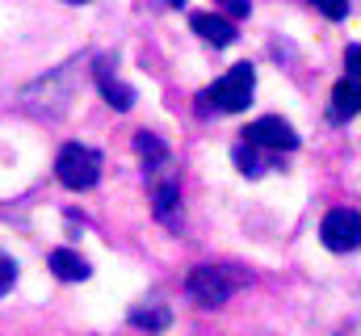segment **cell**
<instances>
[{
	"label": "cell",
	"instance_id": "7c38bea8",
	"mask_svg": "<svg viewBox=\"0 0 361 336\" xmlns=\"http://www.w3.org/2000/svg\"><path fill=\"white\" fill-rule=\"evenodd\" d=\"M135 152L143 156V164L147 168H164L169 164V148H164V139H160L156 131H139V135H135Z\"/></svg>",
	"mask_w": 361,
	"mask_h": 336
},
{
	"label": "cell",
	"instance_id": "7a4b0ae2",
	"mask_svg": "<svg viewBox=\"0 0 361 336\" xmlns=\"http://www.w3.org/2000/svg\"><path fill=\"white\" fill-rule=\"evenodd\" d=\"M252 88H257V72H252V64H235L223 80H214L206 92H202V109H214V114H240V109H248Z\"/></svg>",
	"mask_w": 361,
	"mask_h": 336
},
{
	"label": "cell",
	"instance_id": "9a60e30c",
	"mask_svg": "<svg viewBox=\"0 0 361 336\" xmlns=\"http://www.w3.org/2000/svg\"><path fill=\"white\" fill-rule=\"evenodd\" d=\"M13 282H17V265H13L8 256H0V299L13 290Z\"/></svg>",
	"mask_w": 361,
	"mask_h": 336
},
{
	"label": "cell",
	"instance_id": "ac0fdd59",
	"mask_svg": "<svg viewBox=\"0 0 361 336\" xmlns=\"http://www.w3.org/2000/svg\"><path fill=\"white\" fill-rule=\"evenodd\" d=\"M324 13H328V17H332V21H341V17H345V13H349V4H324Z\"/></svg>",
	"mask_w": 361,
	"mask_h": 336
},
{
	"label": "cell",
	"instance_id": "5bb4252c",
	"mask_svg": "<svg viewBox=\"0 0 361 336\" xmlns=\"http://www.w3.org/2000/svg\"><path fill=\"white\" fill-rule=\"evenodd\" d=\"M231 156H235V168H240L244 176H261V172H265V160L257 156V148H252V143H240Z\"/></svg>",
	"mask_w": 361,
	"mask_h": 336
},
{
	"label": "cell",
	"instance_id": "30bf717a",
	"mask_svg": "<svg viewBox=\"0 0 361 336\" xmlns=\"http://www.w3.org/2000/svg\"><path fill=\"white\" fill-rule=\"evenodd\" d=\"M51 269H55L59 282H85V277L92 273L89 260H85L80 252H72V248H55L51 252Z\"/></svg>",
	"mask_w": 361,
	"mask_h": 336
},
{
	"label": "cell",
	"instance_id": "ba28073f",
	"mask_svg": "<svg viewBox=\"0 0 361 336\" xmlns=\"http://www.w3.org/2000/svg\"><path fill=\"white\" fill-rule=\"evenodd\" d=\"M361 114V80H345L332 88V101H328V122L332 126H345Z\"/></svg>",
	"mask_w": 361,
	"mask_h": 336
},
{
	"label": "cell",
	"instance_id": "3957f363",
	"mask_svg": "<svg viewBox=\"0 0 361 336\" xmlns=\"http://www.w3.org/2000/svg\"><path fill=\"white\" fill-rule=\"evenodd\" d=\"M55 176H59V185L85 193L101 181V152L89 143H63L55 156Z\"/></svg>",
	"mask_w": 361,
	"mask_h": 336
},
{
	"label": "cell",
	"instance_id": "5b68a950",
	"mask_svg": "<svg viewBox=\"0 0 361 336\" xmlns=\"http://www.w3.org/2000/svg\"><path fill=\"white\" fill-rule=\"evenodd\" d=\"M76 68H80V64H63L55 76H47L42 84L25 88L30 109H38V114H59V109L68 105V97H72V76H76Z\"/></svg>",
	"mask_w": 361,
	"mask_h": 336
},
{
	"label": "cell",
	"instance_id": "8fae6325",
	"mask_svg": "<svg viewBox=\"0 0 361 336\" xmlns=\"http://www.w3.org/2000/svg\"><path fill=\"white\" fill-rule=\"evenodd\" d=\"M130 324L143 328V332H169L173 328V311L164 303H147V307H135L130 311Z\"/></svg>",
	"mask_w": 361,
	"mask_h": 336
},
{
	"label": "cell",
	"instance_id": "8992f818",
	"mask_svg": "<svg viewBox=\"0 0 361 336\" xmlns=\"http://www.w3.org/2000/svg\"><path fill=\"white\" fill-rule=\"evenodd\" d=\"M244 143H252V148H265V152H294V148H298V135H294V126H290L286 118L265 114V118L248 122V131H244Z\"/></svg>",
	"mask_w": 361,
	"mask_h": 336
},
{
	"label": "cell",
	"instance_id": "4fadbf2b",
	"mask_svg": "<svg viewBox=\"0 0 361 336\" xmlns=\"http://www.w3.org/2000/svg\"><path fill=\"white\" fill-rule=\"evenodd\" d=\"M180 202V185L177 181H164V185H156V219H173V210H177Z\"/></svg>",
	"mask_w": 361,
	"mask_h": 336
},
{
	"label": "cell",
	"instance_id": "2e32d148",
	"mask_svg": "<svg viewBox=\"0 0 361 336\" xmlns=\"http://www.w3.org/2000/svg\"><path fill=\"white\" fill-rule=\"evenodd\" d=\"M345 68H349V80H361V47L357 42L345 51Z\"/></svg>",
	"mask_w": 361,
	"mask_h": 336
},
{
	"label": "cell",
	"instance_id": "e0dca14e",
	"mask_svg": "<svg viewBox=\"0 0 361 336\" xmlns=\"http://www.w3.org/2000/svg\"><path fill=\"white\" fill-rule=\"evenodd\" d=\"M252 8L244 4V0H231V4H223V17H248Z\"/></svg>",
	"mask_w": 361,
	"mask_h": 336
},
{
	"label": "cell",
	"instance_id": "6da1fadb",
	"mask_svg": "<svg viewBox=\"0 0 361 336\" xmlns=\"http://www.w3.org/2000/svg\"><path fill=\"white\" fill-rule=\"evenodd\" d=\"M244 282H248V273L235 269V265H197V269L185 277V290H189V299L202 303V307H223Z\"/></svg>",
	"mask_w": 361,
	"mask_h": 336
},
{
	"label": "cell",
	"instance_id": "52a82bcc",
	"mask_svg": "<svg viewBox=\"0 0 361 336\" xmlns=\"http://www.w3.org/2000/svg\"><path fill=\"white\" fill-rule=\"evenodd\" d=\"M92 76H97V88H101V97H105V105H109V109L126 114V109L135 105V88L118 80V72H114V59H97Z\"/></svg>",
	"mask_w": 361,
	"mask_h": 336
},
{
	"label": "cell",
	"instance_id": "9c48e42d",
	"mask_svg": "<svg viewBox=\"0 0 361 336\" xmlns=\"http://www.w3.org/2000/svg\"><path fill=\"white\" fill-rule=\"evenodd\" d=\"M189 25H193L206 42H214V47H231V42H235V25H231L223 13H206V8H197V13H189Z\"/></svg>",
	"mask_w": 361,
	"mask_h": 336
},
{
	"label": "cell",
	"instance_id": "277c9868",
	"mask_svg": "<svg viewBox=\"0 0 361 336\" xmlns=\"http://www.w3.org/2000/svg\"><path fill=\"white\" fill-rule=\"evenodd\" d=\"M319 240H324V248H328V252H353V248H361V215H357V210H349V206L328 210V215H324V223H319Z\"/></svg>",
	"mask_w": 361,
	"mask_h": 336
}]
</instances>
